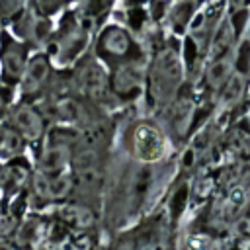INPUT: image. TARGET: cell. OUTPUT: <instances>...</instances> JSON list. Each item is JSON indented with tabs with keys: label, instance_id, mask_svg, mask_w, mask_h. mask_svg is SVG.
<instances>
[{
	"label": "cell",
	"instance_id": "cell-14",
	"mask_svg": "<svg viewBox=\"0 0 250 250\" xmlns=\"http://www.w3.org/2000/svg\"><path fill=\"white\" fill-rule=\"evenodd\" d=\"M78 0H31V8L45 18H59L68 8H74Z\"/></svg>",
	"mask_w": 250,
	"mask_h": 250
},
{
	"label": "cell",
	"instance_id": "cell-11",
	"mask_svg": "<svg viewBox=\"0 0 250 250\" xmlns=\"http://www.w3.org/2000/svg\"><path fill=\"white\" fill-rule=\"evenodd\" d=\"M53 29H55V20L53 18H45L41 14H37L33 8H29L10 29L16 39H20L21 43H25L33 53L45 51L51 37H53Z\"/></svg>",
	"mask_w": 250,
	"mask_h": 250
},
{
	"label": "cell",
	"instance_id": "cell-7",
	"mask_svg": "<svg viewBox=\"0 0 250 250\" xmlns=\"http://www.w3.org/2000/svg\"><path fill=\"white\" fill-rule=\"evenodd\" d=\"M6 121L25 141V145L29 146L31 152L43 143V139L47 137V133L51 129V121H49L47 113L43 111V107L39 104L23 102V100H16L10 105V109L6 113Z\"/></svg>",
	"mask_w": 250,
	"mask_h": 250
},
{
	"label": "cell",
	"instance_id": "cell-4",
	"mask_svg": "<svg viewBox=\"0 0 250 250\" xmlns=\"http://www.w3.org/2000/svg\"><path fill=\"white\" fill-rule=\"evenodd\" d=\"M72 94L92 104L102 105L111 113H123L125 109L115 102L109 90V70L90 51L72 68H68Z\"/></svg>",
	"mask_w": 250,
	"mask_h": 250
},
{
	"label": "cell",
	"instance_id": "cell-9",
	"mask_svg": "<svg viewBox=\"0 0 250 250\" xmlns=\"http://www.w3.org/2000/svg\"><path fill=\"white\" fill-rule=\"evenodd\" d=\"M109 90L115 102L125 109L145 98L146 90V61L127 62L109 68Z\"/></svg>",
	"mask_w": 250,
	"mask_h": 250
},
{
	"label": "cell",
	"instance_id": "cell-12",
	"mask_svg": "<svg viewBox=\"0 0 250 250\" xmlns=\"http://www.w3.org/2000/svg\"><path fill=\"white\" fill-rule=\"evenodd\" d=\"M121 0H78L76 2V12L80 18L94 29L98 31L104 23L113 20Z\"/></svg>",
	"mask_w": 250,
	"mask_h": 250
},
{
	"label": "cell",
	"instance_id": "cell-15",
	"mask_svg": "<svg viewBox=\"0 0 250 250\" xmlns=\"http://www.w3.org/2000/svg\"><path fill=\"white\" fill-rule=\"evenodd\" d=\"M0 35H2V29H0Z\"/></svg>",
	"mask_w": 250,
	"mask_h": 250
},
{
	"label": "cell",
	"instance_id": "cell-2",
	"mask_svg": "<svg viewBox=\"0 0 250 250\" xmlns=\"http://www.w3.org/2000/svg\"><path fill=\"white\" fill-rule=\"evenodd\" d=\"M182 84L180 53L170 41L154 47L146 61V90L145 98L152 109H162L176 100Z\"/></svg>",
	"mask_w": 250,
	"mask_h": 250
},
{
	"label": "cell",
	"instance_id": "cell-10",
	"mask_svg": "<svg viewBox=\"0 0 250 250\" xmlns=\"http://www.w3.org/2000/svg\"><path fill=\"white\" fill-rule=\"evenodd\" d=\"M33 51L16 39L10 31L2 29L0 35V86L18 94V86Z\"/></svg>",
	"mask_w": 250,
	"mask_h": 250
},
{
	"label": "cell",
	"instance_id": "cell-6",
	"mask_svg": "<svg viewBox=\"0 0 250 250\" xmlns=\"http://www.w3.org/2000/svg\"><path fill=\"white\" fill-rule=\"evenodd\" d=\"M76 139H78L76 129L53 125L47 137L43 139V143L31 152L35 172L49 178L70 174Z\"/></svg>",
	"mask_w": 250,
	"mask_h": 250
},
{
	"label": "cell",
	"instance_id": "cell-8",
	"mask_svg": "<svg viewBox=\"0 0 250 250\" xmlns=\"http://www.w3.org/2000/svg\"><path fill=\"white\" fill-rule=\"evenodd\" d=\"M57 72H59V68L53 64L51 57L45 51L33 53L25 66L21 82L18 86V100L33 102V104L45 102L47 96L51 94Z\"/></svg>",
	"mask_w": 250,
	"mask_h": 250
},
{
	"label": "cell",
	"instance_id": "cell-13",
	"mask_svg": "<svg viewBox=\"0 0 250 250\" xmlns=\"http://www.w3.org/2000/svg\"><path fill=\"white\" fill-rule=\"evenodd\" d=\"M29 8L31 0H0V29H10Z\"/></svg>",
	"mask_w": 250,
	"mask_h": 250
},
{
	"label": "cell",
	"instance_id": "cell-5",
	"mask_svg": "<svg viewBox=\"0 0 250 250\" xmlns=\"http://www.w3.org/2000/svg\"><path fill=\"white\" fill-rule=\"evenodd\" d=\"M119 146L127 158L141 164H154L164 158L168 143L162 127L156 121L137 117L123 125Z\"/></svg>",
	"mask_w": 250,
	"mask_h": 250
},
{
	"label": "cell",
	"instance_id": "cell-1",
	"mask_svg": "<svg viewBox=\"0 0 250 250\" xmlns=\"http://www.w3.org/2000/svg\"><path fill=\"white\" fill-rule=\"evenodd\" d=\"M94 29L80 18L76 8H68L59 18H55L53 37L45 49L53 64L61 70L72 68L84 55L92 51Z\"/></svg>",
	"mask_w": 250,
	"mask_h": 250
},
{
	"label": "cell",
	"instance_id": "cell-3",
	"mask_svg": "<svg viewBox=\"0 0 250 250\" xmlns=\"http://www.w3.org/2000/svg\"><path fill=\"white\" fill-rule=\"evenodd\" d=\"M92 53L107 70L127 62L148 61V49L143 45L141 37L115 18L94 33Z\"/></svg>",
	"mask_w": 250,
	"mask_h": 250
}]
</instances>
